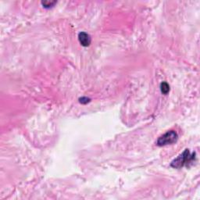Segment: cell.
Instances as JSON below:
<instances>
[{"label": "cell", "mask_w": 200, "mask_h": 200, "mask_svg": "<svg viewBox=\"0 0 200 200\" xmlns=\"http://www.w3.org/2000/svg\"><path fill=\"white\" fill-rule=\"evenodd\" d=\"M195 154H190V152L188 149H185L184 152L178 156L174 160H173L170 166L174 168H181L184 166H188V164L193 162L195 160Z\"/></svg>", "instance_id": "1"}, {"label": "cell", "mask_w": 200, "mask_h": 200, "mask_svg": "<svg viewBox=\"0 0 200 200\" xmlns=\"http://www.w3.org/2000/svg\"><path fill=\"white\" fill-rule=\"evenodd\" d=\"M178 135L177 134L176 131H170L163 134L162 136H160L157 140L156 144L159 146H166V145L173 144L174 142H176L178 141Z\"/></svg>", "instance_id": "2"}, {"label": "cell", "mask_w": 200, "mask_h": 200, "mask_svg": "<svg viewBox=\"0 0 200 200\" xmlns=\"http://www.w3.org/2000/svg\"><path fill=\"white\" fill-rule=\"evenodd\" d=\"M78 39H79L81 45L84 46V47L88 46L91 44L90 35L85 33V32H81L80 34H78Z\"/></svg>", "instance_id": "3"}, {"label": "cell", "mask_w": 200, "mask_h": 200, "mask_svg": "<svg viewBox=\"0 0 200 200\" xmlns=\"http://www.w3.org/2000/svg\"><path fill=\"white\" fill-rule=\"evenodd\" d=\"M170 91V86L166 82H163L161 84V92L163 93L164 95H166Z\"/></svg>", "instance_id": "4"}, {"label": "cell", "mask_w": 200, "mask_h": 200, "mask_svg": "<svg viewBox=\"0 0 200 200\" xmlns=\"http://www.w3.org/2000/svg\"><path fill=\"white\" fill-rule=\"evenodd\" d=\"M42 5L44 6V7H46V8H49V7H52L53 5L56 3V2H47V1H46V2H42Z\"/></svg>", "instance_id": "5"}, {"label": "cell", "mask_w": 200, "mask_h": 200, "mask_svg": "<svg viewBox=\"0 0 200 200\" xmlns=\"http://www.w3.org/2000/svg\"><path fill=\"white\" fill-rule=\"evenodd\" d=\"M90 101V99L88 98H85V97H83V98L80 99V102L82 104H85V103H88V102Z\"/></svg>", "instance_id": "6"}]
</instances>
